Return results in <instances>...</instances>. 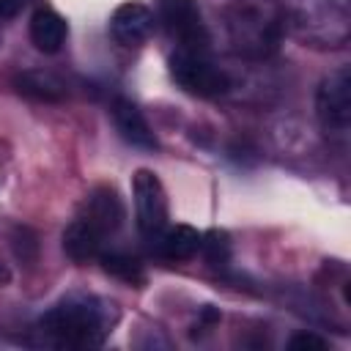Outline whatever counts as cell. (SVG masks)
Returning a JSON list of instances; mask_svg holds the SVG:
<instances>
[{"mask_svg": "<svg viewBox=\"0 0 351 351\" xmlns=\"http://www.w3.org/2000/svg\"><path fill=\"white\" fill-rule=\"evenodd\" d=\"M16 88L27 96L47 99V101H55L66 93V85L52 71H25V74L16 77Z\"/></svg>", "mask_w": 351, "mask_h": 351, "instance_id": "4fadbf2b", "label": "cell"}, {"mask_svg": "<svg viewBox=\"0 0 351 351\" xmlns=\"http://www.w3.org/2000/svg\"><path fill=\"white\" fill-rule=\"evenodd\" d=\"M200 247L206 250V258L208 263L219 266V263H228V255H230V241H228V233L222 230H211L200 239Z\"/></svg>", "mask_w": 351, "mask_h": 351, "instance_id": "9a60e30c", "label": "cell"}, {"mask_svg": "<svg viewBox=\"0 0 351 351\" xmlns=\"http://www.w3.org/2000/svg\"><path fill=\"white\" fill-rule=\"evenodd\" d=\"M82 217L93 228H99L104 236H110V233H115L123 225L126 208H123V200L118 197V192L112 186H99L85 200V214Z\"/></svg>", "mask_w": 351, "mask_h": 351, "instance_id": "9c48e42d", "label": "cell"}, {"mask_svg": "<svg viewBox=\"0 0 351 351\" xmlns=\"http://www.w3.org/2000/svg\"><path fill=\"white\" fill-rule=\"evenodd\" d=\"M112 121H115L118 134H121L129 145L143 148V151H154V148L159 145V140H156L151 123L145 121L143 110H140L132 99H123V96L115 99V104H112Z\"/></svg>", "mask_w": 351, "mask_h": 351, "instance_id": "ba28073f", "label": "cell"}, {"mask_svg": "<svg viewBox=\"0 0 351 351\" xmlns=\"http://www.w3.org/2000/svg\"><path fill=\"white\" fill-rule=\"evenodd\" d=\"M159 19L165 22L167 33L178 38L181 49L203 52L208 47V30L195 0H159Z\"/></svg>", "mask_w": 351, "mask_h": 351, "instance_id": "8992f818", "label": "cell"}, {"mask_svg": "<svg viewBox=\"0 0 351 351\" xmlns=\"http://www.w3.org/2000/svg\"><path fill=\"white\" fill-rule=\"evenodd\" d=\"M293 33L315 47H343L351 36V0H285Z\"/></svg>", "mask_w": 351, "mask_h": 351, "instance_id": "7a4b0ae2", "label": "cell"}, {"mask_svg": "<svg viewBox=\"0 0 351 351\" xmlns=\"http://www.w3.org/2000/svg\"><path fill=\"white\" fill-rule=\"evenodd\" d=\"M132 195H134V214L137 228L145 236H159L167 228V195L154 170H134L132 176Z\"/></svg>", "mask_w": 351, "mask_h": 351, "instance_id": "5b68a950", "label": "cell"}, {"mask_svg": "<svg viewBox=\"0 0 351 351\" xmlns=\"http://www.w3.org/2000/svg\"><path fill=\"white\" fill-rule=\"evenodd\" d=\"M315 115L326 134H346L351 126V71L348 66L335 69L321 80L315 93Z\"/></svg>", "mask_w": 351, "mask_h": 351, "instance_id": "277c9868", "label": "cell"}, {"mask_svg": "<svg viewBox=\"0 0 351 351\" xmlns=\"http://www.w3.org/2000/svg\"><path fill=\"white\" fill-rule=\"evenodd\" d=\"M200 239L203 236L192 225H173V228H165L159 233V250L165 258L186 261L200 250Z\"/></svg>", "mask_w": 351, "mask_h": 351, "instance_id": "7c38bea8", "label": "cell"}, {"mask_svg": "<svg viewBox=\"0 0 351 351\" xmlns=\"http://www.w3.org/2000/svg\"><path fill=\"white\" fill-rule=\"evenodd\" d=\"M170 77L181 90L200 99L222 96L230 88V77L225 69L206 60L200 52H189V49H178L170 55Z\"/></svg>", "mask_w": 351, "mask_h": 351, "instance_id": "3957f363", "label": "cell"}, {"mask_svg": "<svg viewBox=\"0 0 351 351\" xmlns=\"http://www.w3.org/2000/svg\"><path fill=\"white\" fill-rule=\"evenodd\" d=\"M99 258H101V266H104L112 277H118V280H123V282H143V266H140L137 258L123 255V252H104V255H99Z\"/></svg>", "mask_w": 351, "mask_h": 351, "instance_id": "5bb4252c", "label": "cell"}, {"mask_svg": "<svg viewBox=\"0 0 351 351\" xmlns=\"http://www.w3.org/2000/svg\"><path fill=\"white\" fill-rule=\"evenodd\" d=\"M156 25L154 11L145 3L137 0H126L121 5H115L112 16H110V33L121 47H140L151 38Z\"/></svg>", "mask_w": 351, "mask_h": 351, "instance_id": "52a82bcc", "label": "cell"}, {"mask_svg": "<svg viewBox=\"0 0 351 351\" xmlns=\"http://www.w3.org/2000/svg\"><path fill=\"white\" fill-rule=\"evenodd\" d=\"M326 346L329 343L324 337L313 335V332H299V335H293L288 340V348H293V351H324Z\"/></svg>", "mask_w": 351, "mask_h": 351, "instance_id": "2e32d148", "label": "cell"}, {"mask_svg": "<svg viewBox=\"0 0 351 351\" xmlns=\"http://www.w3.org/2000/svg\"><path fill=\"white\" fill-rule=\"evenodd\" d=\"M66 36H69V25L58 11L38 8L33 14V19H30V41H33V47L38 52L55 55L66 44Z\"/></svg>", "mask_w": 351, "mask_h": 351, "instance_id": "30bf717a", "label": "cell"}, {"mask_svg": "<svg viewBox=\"0 0 351 351\" xmlns=\"http://www.w3.org/2000/svg\"><path fill=\"white\" fill-rule=\"evenodd\" d=\"M118 321V307L99 296H66L49 307L38 326L52 346L66 348H96L112 332Z\"/></svg>", "mask_w": 351, "mask_h": 351, "instance_id": "6da1fadb", "label": "cell"}, {"mask_svg": "<svg viewBox=\"0 0 351 351\" xmlns=\"http://www.w3.org/2000/svg\"><path fill=\"white\" fill-rule=\"evenodd\" d=\"M25 3H27V0H0V16H3V19L16 16V14L25 8Z\"/></svg>", "mask_w": 351, "mask_h": 351, "instance_id": "e0dca14e", "label": "cell"}, {"mask_svg": "<svg viewBox=\"0 0 351 351\" xmlns=\"http://www.w3.org/2000/svg\"><path fill=\"white\" fill-rule=\"evenodd\" d=\"M101 241L104 233L99 228H93L85 217L74 219L66 230H63V250L74 263H85L101 255Z\"/></svg>", "mask_w": 351, "mask_h": 351, "instance_id": "8fae6325", "label": "cell"}, {"mask_svg": "<svg viewBox=\"0 0 351 351\" xmlns=\"http://www.w3.org/2000/svg\"><path fill=\"white\" fill-rule=\"evenodd\" d=\"M11 280V271L5 269V263H0V285H5Z\"/></svg>", "mask_w": 351, "mask_h": 351, "instance_id": "ac0fdd59", "label": "cell"}]
</instances>
